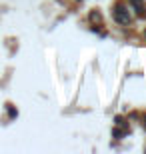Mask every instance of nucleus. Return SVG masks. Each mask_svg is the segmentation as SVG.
Here are the masks:
<instances>
[{
	"instance_id": "f257e3e1",
	"label": "nucleus",
	"mask_w": 146,
	"mask_h": 154,
	"mask_svg": "<svg viewBox=\"0 0 146 154\" xmlns=\"http://www.w3.org/2000/svg\"><path fill=\"white\" fill-rule=\"evenodd\" d=\"M112 16L114 20H116L118 24H122V26H126V24H130V10H128V6L124 4V2H116L114 4V12H112Z\"/></svg>"
},
{
	"instance_id": "39448f33",
	"label": "nucleus",
	"mask_w": 146,
	"mask_h": 154,
	"mask_svg": "<svg viewBox=\"0 0 146 154\" xmlns=\"http://www.w3.org/2000/svg\"><path fill=\"white\" fill-rule=\"evenodd\" d=\"M142 126H144V130H146V114H144V118H142Z\"/></svg>"
},
{
	"instance_id": "f03ea898",
	"label": "nucleus",
	"mask_w": 146,
	"mask_h": 154,
	"mask_svg": "<svg viewBox=\"0 0 146 154\" xmlns=\"http://www.w3.org/2000/svg\"><path fill=\"white\" fill-rule=\"evenodd\" d=\"M6 110H8V118H10V120H14V118L18 116V110L14 108L12 104H6Z\"/></svg>"
},
{
	"instance_id": "423d86ee",
	"label": "nucleus",
	"mask_w": 146,
	"mask_h": 154,
	"mask_svg": "<svg viewBox=\"0 0 146 154\" xmlns=\"http://www.w3.org/2000/svg\"><path fill=\"white\" fill-rule=\"evenodd\" d=\"M144 36H146V30H144Z\"/></svg>"
},
{
	"instance_id": "7ed1b4c3",
	"label": "nucleus",
	"mask_w": 146,
	"mask_h": 154,
	"mask_svg": "<svg viewBox=\"0 0 146 154\" xmlns=\"http://www.w3.org/2000/svg\"><path fill=\"white\" fill-rule=\"evenodd\" d=\"M90 20H98V22H100V12H92V14H90Z\"/></svg>"
},
{
	"instance_id": "20e7f679",
	"label": "nucleus",
	"mask_w": 146,
	"mask_h": 154,
	"mask_svg": "<svg viewBox=\"0 0 146 154\" xmlns=\"http://www.w3.org/2000/svg\"><path fill=\"white\" fill-rule=\"evenodd\" d=\"M130 2H132V4H142L144 0H130Z\"/></svg>"
}]
</instances>
